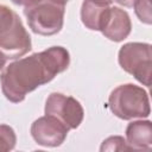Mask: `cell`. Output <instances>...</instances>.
<instances>
[{
  "instance_id": "9c48e42d",
  "label": "cell",
  "mask_w": 152,
  "mask_h": 152,
  "mask_svg": "<svg viewBox=\"0 0 152 152\" xmlns=\"http://www.w3.org/2000/svg\"><path fill=\"white\" fill-rule=\"evenodd\" d=\"M126 142L129 150H148L152 145L151 121L139 120L128 124L126 128Z\"/></svg>"
},
{
  "instance_id": "2e32d148",
  "label": "cell",
  "mask_w": 152,
  "mask_h": 152,
  "mask_svg": "<svg viewBox=\"0 0 152 152\" xmlns=\"http://www.w3.org/2000/svg\"><path fill=\"white\" fill-rule=\"evenodd\" d=\"M6 61H7V59H6V58L0 53V70H1V69H4V66L6 65Z\"/></svg>"
},
{
  "instance_id": "277c9868",
  "label": "cell",
  "mask_w": 152,
  "mask_h": 152,
  "mask_svg": "<svg viewBox=\"0 0 152 152\" xmlns=\"http://www.w3.org/2000/svg\"><path fill=\"white\" fill-rule=\"evenodd\" d=\"M24 14L34 33L53 36L63 27L65 4L59 0H38L24 7Z\"/></svg>"
},
{
  "instance_id": "8fae6325",
  "label": "cell",
  "mask_w": 152,
  "mask_h": 152,
  "mask_svg": "<svg viewBox=\"0 0 152 152\" xmlns=\"http://www.w3.org/2000/svg\"><path fill=\"white\" fill-rule=\"evenodd\" d=\"M15 142L17 135L14 129L6 124H0V152L13 150Z\"/></svg>"
},
{
  "instance_id": "9a60e30c",
  "label": "cell",
  "mask_w": 152,
  "mask_h": 152,
  "mask_svg": "<svg viewBox=\"0 0 152 152\" xmlns=\"http://www.w3.org/2000/svg\"><path fill=\"white\" fill-rule=\"evenodd\" d=\"M114 1L124 7H133L134 4L137 2V0H114Z\"/></svg>"
},
{
  "instance_id": "7a4b0ae2",
  "label": "cell",
  "mask_w": 152,
  "mask_h": 152,
  "mask_svg": "<svg viewBox=\"0 0 152 152\" xmlns=\"http://www.w3.org/2000/svg\"><path fill=\"white\" fill-rule=\"evenodd\" d=\"M32 49L31 37L19 15L0 5V53L6 59H18Z\"/></svg>"
},
{
  "instance_id": "52a82bcc",
  "label": "cell",
  "mask_w": 152,
  "mask_h": 152,
  "mask_svg": "<svg viewBox=\"0 0 152 152\" xmlns=\"http://www.w3.org/2000/svg\"><path fill=\"white\" fill-rule=\"evenodd\" d=\"M30 132L33 140L38 145L45 147H57L64 142L69 129L57 118L45 114L33 121Z\"/></svg>"
},
{
  "instance_id": "5b68a950",
  "label": "cell",
  "mask_w": 152,
  "mask_h": 152,
  "mask_svg": "<svg viewBox=\"0 0 152 152\" xmlns=\"http://www.w3.org/2000/svg\"><path fill=\"white\" fill-rule=\"evenodd\" d=\"M151 45L148 43L132 42L124 44L118 55L120 66L141 84H151Z\"/></svg>"
},
{
  "instance_id": "8992f818",
  "label": "cell",
  "mask_w": 152,
  "mask_h": 152,
  "mask_svg": "<svg viewBox=\"0 0 152 152\" xmlns=\"http://www.w3.org/2000/svg\"><path fill=\"white\" fill-rule=\"evenodd\" d=\"M45 114L57 118L69 131L77 128L84 118L82 104L72 96L51 93L45 101Z\"/></svg>"
},
{
  "instance_id": "6da1fadb",
  "label": "cell",
  "mask_w": 152,
  "mask_h": 152,
  "mask_svg": "<svg viewBox=\"0 0 152 152\" xmlns=\"http://www.w3.org/2000/svg\"><path fill=\"white\" fill-rule=\"evenodd\" d=\"M70 64V55L63 46H51L28 57L18 58L4 66L0 74L1 90L5 97L19 103L38 87L49 83Z\"/></svg>"
},
{
  "instance_id": "3957f363",
  "label": "cell",
  "mask_w": 152,
  "mask_h": 152,
  "mask_svg": "<svg viewBox=\"0 0 152 152\" xmlns=\"http://www.w3.org/2000/svg\"><path fill=\"white\" fill-rule=\"evenodd\" d=\"M109 110L122 120L144 119L151 113L148 94L133 83L120 84L108 96Z\"/></svg>"
},
{
  "instance_id": "30bf717a",
  "label": "cell",
  "mask_w": 152,
  "mask_h": 152,
  "mask_svg": "<svg viewBox=\"0 0 152 152\" xmlns=\"http://www.w3.org/2000/svg\"><path fill=\"white\" fill-rule=\"evenodd\" d=\"M110 5L101 0H84L81 7V20L83 25L93 31H100Z\"/></svg>"
},
{
  "instance_id": "4fadbf2b",
  "label": "cell",
  "mask_w": 152,
  "mask_h": 152,
  "mask_svg": "<svg viewBox=\"0 0 152 152\" xmlns=\"http://www.w3.org/2000/svg\"><path fill=\"white\" fill-rule=\"evenodd\" d=\"M134 11L139 20L144 24L150 25L152 23V15H151V4L150 0H137L134 4Z\"/></svg>"
},
{
  "instance_id": "7c38bea8",
  "label": "cell",
  "mask_w": 152,
  "mask_h": 152,
  "mask_svg": "<svg viewBox=\"0 0 152 152\" xmlns=\"http://www.w3.org/2000/svg\"><path fill=\"white\" fill-rule=\"evenodd\" d=\"M100 150L101 151H131L126 142V139H124L120 135L109 137L106 140H103Z\"/></svg>"
},
{
  "instance_id": "e0dca14e",
  "label": "cell",
  "mask_w": 152,
  "mask_h": 152,
  "mask_svg": "<svg viewBox=\"0 0 152 152\" xmlns=\"http://www.w3.org/2000/svg\"><path fill=\"white\" fill-rule=\"evenodd\" d=\"M59 1H62V2L66 4L69 0H59ZM101 1H103V2H106V4H108V5H112V4L114 2V0H101Z\"/></svg>"
},
{
  "instance_id": "ba28073f",
  "label": "cell",
  "mask_w": 152,
  "mask_h": 152,
  "mask_svg": "<svg viewBox=\"0 0 152 152\" xmlns=\"http://www.w3.org/2000/svg\"><path fill=\"white\" fill-rule=\"evenodd\" d=\"M132 30V23L128 13L120 7L110 6L100 32L112 42H122L126 39Z\"/></svg>"
},
{
  "instance_id": "5bb4252c",
  "label": "cell",
  "mask_w": 152,
  "mask_h": 152,
  "mask_svg": "<svg viewBox=\"0 0 152 152\" xmlns=\"http://www.w3.org/2000/svg\"><path fill=\"white\" fill-rule=\"evenodd\" d=\"M13 4H15V5H18V6H24V7H26V6H30V5H32V4H34V2H37L38 0H11Z\"/></svg>"
}]
</instances>
